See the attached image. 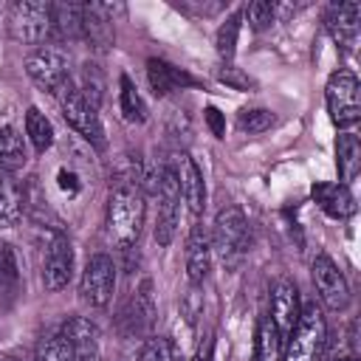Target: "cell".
<instances>
[{
  "label": "cell",
  "instance_id": "24",
  "mask_svg": "<svg viewBox=\"0 0 361 361\" xmlns=\"http://www.w3.org/2000/svg\"><path fill=\"white\" fill-rule=\"evenodd\" d=\"M25 135L34 144L37 152H45V149L54 147V135H56L54 124H51V118L39 107H28L25 110Z\"/></svg>",
  "mask_w": 361,
  "mask_h": 361
},
{
  "label": "cell",
  "instance_id": "37",
  "mask_svg": "<svg viewBox=\"0 0 361 361\" xmlns=\"http://www.w3.org/2000/svg\"><path fill=\"white\" fill-rule=\"evenodd\" d=\"M0 361H17L14 355H0Z\"/></svg>",
  "mask_w": 361,
  "mask_h": 361
},
{
  "label": "cell",
  "instance_id": "28",
  "mask_svg": "<svg viewBox=\"0 0 361 361\" xmlns=\"http://www.w3.org/2000/svg\"><path fill=\"white\" fill-rule=\"evenodd\" d=\"M20 285V271H17V257L8 243H0V296L17 293Z\"/></svg>",
  "mask_w": 361,
  "mask_h": 361
},
{
  "label": "cell",
  "instance_id": "20",
  "mask_svg": "<svg viewBox=\"0 0 361 361\" xmlns=\"http://www.w3.org/2000/svg\"><path fill=\"white\" fill-rule=\"evenodd\" d=\"M310 195H313L316 206L336 220H347L355 214V197H353L350 186H344V183H316Z\"/></svg>",
  "mask_w": 361,
  "mask_h": 361
},
{
  "label": "cell",
  "instance_id": "38",
  "mask_svg": "<svg viewBox=\"0 0 361 361\" xmlns=\"http://www.w3.org/2000/svg\"><path fill=\"white\" fill-rule=\"evenodd\" d=\"M333 361H355V358H353V355H350V358H333Z\"/></svg>",
  "mask_w": 361,
  "mask_h": 361
},
{
  "label": "cell",
  "instance_id": "13",
  "mask_svg": "<svg viewBox=\"0 0 361 361\" xmlns=\"http://www.w3.org/2000/svg\"><path fill=\"white\" fill-rule=\"evenodd\" d=\"M299 313H302V302H299V290H296V285H293L290 279H279V282H274V288H271V313H268V319H271L274 327L279 330L282 341H285L288 333L293 330Z\"/></svg>",
  "mask_w": 361,
  "mask_h": 361
},
{
  "label": "cell",
  "instance_id": "11",
  "mask_svg": "<svg viewBox=\"0 0 361 361\" xmlns=\"http://www.w3.org/2000/svg\"><path fill=\"white\" fill-rule=\"evenodd\" d=\"M310 276H313V288L322 299L324 307L330 310H344L350 305V285H347V276L341 274V268L327 257V254H319L313 262H310Z\"/></svg>",
  "mask_w": 361,
  "mask_h": 361
},
{
  "label": "cell",
  "instance_id": "31",
  "mask_svg": "<svg viewBox=\"0 0 361 361\" xmlns=\"http://www.w3.org/2000/svg\"><path fill=\"white\" fill-rule=\"evenodd\" d=\"M243 17L248 20V25L254 31H262V28H268L276 20V3H271V0H254V3H248L243 8Z\"/></svg>",
  "mask_w": 361,
  "mask_h": 361
},
{
  "label": "cell",
  "instance_id": "9",
  "mask_svg": "<svg viewBox=\"0 0 361 361\" xmlns=\"http://www.w3.org/2000/svg\"><path fill=\"white\" fill-rule=\"evenodd\" d=\"M152 322H155L152 282L144 279V282L133 290V296L121 305V310H118V316H116V327H118V333H121L124 338H141V336L149 333Z\"/></svg>",
  "mask_w": 361,
  "mask_h": 361
},
{
  "label": "cell",
  "instance_id": "12",
  "mask_svg": "<svg viewBox=\"0 0 361 361\" xmlns=\"http://www.w3.org/2000/svg\"><path fill=\"white\" fill-rule=\"evenodd\" d=\"M73 279V248L65 234H51L42 259V285L48 290H62Z\"/></svg>",
  "mask_w": 361,
  "mask_h": 361
},
{
  "label": "cell",
  "instance_id": "22",
  "mask_svg": "<svg viewBox=\"0 0 361 361\" xmlns=\"http://www.w3.org/2000/svg\"><path fill=\"white\" fill-rule=\"evenodd\" d=\"M23 203H25V195L17 186V180H11V172L0 169V228H11L20 223Z\"/></svg>",
  "mask_w": 361,
  "mask_h": 361
},
{
  "label": "cell",
  "instance_id": "21",
  "mask_svg": "<svg viewBox=\"0 0 361 361\" xmlns=\"http://www.w3.org/2000/svg\"><path fill=\"white\" fill-rule=\"evenodd\" d=\"M51 37L62 42L82 37V6L79 3H51Z\"/></svg>",
  "mask_w": 361,
  "mask_h": 361
},
{
  "label": "cell",
  "instance_id": "16",
  "mask_svg": "<svg viewBox=\"0 0 361 361\" xmlns=\"http://www.w3.org/2000/svg\"><path fill=\"white\" fill-rule=\"evenodd\" d=\"M172 166L178 172V189H180L183 203L189 206L192 214H200L203 206H206V180H203V172L197 169V164L186 152H178Z\"/></svg>",
  "mask_w": 361,
  "mask_h": 361
},
{
  "label": "cell",
  "instance_id": "8",
  "mask_svg": "<svg viewBox=\"0 0 361 361\" xmlns=\"http://www.w3.org/2000/svg\"><path fill=\"white\" fill-rule=\"evenodd\" d=\"M25 73L37 87L54 93L65 79H71V59L62 48L42 45L25 56Z\"/></svg>",
  "mask_w": 361,
  "mask_h": 361
},
{
  "label": "cell",
  "instance_id": "5",
  "mask_svg": "<svg viewBox=\"0 0 361 361\" xmlns=\"http://www.w3.org/2000/svg\"><path fill=\"white\" fill-rule=\"evenodd\" d=\"M327 113L330 121L338 130H350L361 118V96H358V79L353 71H336L324 85Z\"/></svg>",
  "mask_w": 361,
  "mask_h": 361
},
{
  "label": "cell",
  "instance_id": "30",
  "mask_svg": "<svg viewBox=\"0 0 361 361\" xmlns=\"http://www.w3.org/2000/svg\"><path fill=\"white\" fill-rule=\"evenodd\" d=\"M271 124H274V113L265 107H251V110H243L237 116V127L248 135H259V133L271 130Z\"/></svg>",
  "mask_w": 361,
  "mask_h": 361
},
{
  "label": "cell",
  "instance_id": "33",
  "mask_svg": "<svg viewBox=\"0 0 361 361\" xmlns=\"http://www.w3.org/2000/svg\"><path fill=\"white\" fill-rule=\"evenodd\" d=\"M34 361H73V353H71V347L62 341V336L56 333L54 338H48V341L39 347V353H37Z\"/></svg>",
  "mask_w": 361,
  "mask_h": 361
},
{
  "label": "cell",
  "instance_id": "26",
  "mask_svg": "<svg viewBox=\"0 0 361 361\" xmlns=\"http://www.w3.org/2000/svg\"><path fill=\"white\" fill-rule=\"evenodd\" d=\"M118 87H121V90H118V107H121V116H124L127 121H133V124L147 121V104H144L141 93L135 90V85H133V79H130L127 73H121Z\"/></svg>",
  "mask_w": 361,
  "mask_h": 361
},
{
  "label": "cell",
  "instance_id": "25",
  "mask_svg": "<svg viewBox=\"0 0 361 361\" xmlns=\"http://www.w3.org/2000/svg\"><path fill=\"white\" fill-rule=\"evenodd\" d=\"M25 164V147H23V135L14 127H0V169L14 172Z\"/></svg>",
  "mask_w": 361,
  "mask_h": 361
},
{
  "label": "cell",
  "instance_id": "2",
  "mask_svg": "<svg viewBox=\"0 0 361 361\" xmlns=\"http://www.w3.org/2000/svg\"><path fill=\"white\" fill-rule=\"evenodd\" d=\"M324 350H327V319L322 307L313 302L302 307L293 330L288 333L282 361H322Z\"/></svg>",
  "mask_w": 361,
  "mask_h": 361
},
{
  "label": "cell",
  "instance_id": "36",
  "mask_svg": "<svg viewBox=\"0 0 361 361\" xmlns=\"http://www.w3.org/2000/svg\"><path fill=\"white\" fill-rule=\"evenodd\" d=\"M212 353H214V338L206 336V338L200 341V347H197V353H195L192 361H212Z\"/></svg>",
  "mask_w": 361,
  "mask_h": 361
},
{
  "label": "cell",
  "instance_id": "1",
  "mask_svg": "<svg viewBox=\"0 0 361 361\" xmlns=\"http://www.w3.org/2000/svg\"><path fill=\"white\" fill-rule=\"evenodd\" d=\"M144 192L135 183H116L107 195V214H104V228L113 245L121 251L133 248L141 237L144 226Z\"/></svg>",
  "mask_w": 361,
  "mask_h": 361
},
{
  "label": "cell",
  "instance_id": "4",
  "mask_svg": "<svg viewBox=\"0 0 361 361\" xmlns=\"http://www.w3.org/2000/svg\"><path fill=\"white\" fill-rule=\"evenodd\" d=\"M212 257L217 254L220 262L237 265L248 251V220L240 206H226L217 212L212 226Z\"/></svg>",
  "mask_w": 361,
  "mask_h": 361
},
{
  "label": "cell",
  "instance_id": "6",
  "mask_svg": "<svg viewBox=\"0 0 361 361\" xmlns=\"http://www.w3.org/2000/svg\"><path fill=\"white\" fill-rule=\"evenodd\" d=\"M158 220H155V243L166 248L178 231L180 220V189H178V172L172 164H164L158 169Z\"/></svg>",
  "mask_w": 361,
  "mask_h": 361
},
{
  "label": "cell",
  "instance_id": "35",
  "mask_svg": "<svg viewBox=\"0 0 361 361\" xmlns=\"http://www.w3.org/2000/svg\"><path fill=\"white\" fill-rule=\"evenodd\" d=\"M56 180H59V189L68 192V195H76L79 192V183H76V175L68 172V169H59L56 172Z\"/></svg>",
  "mask_w": 361,
  "mask_h": 361
},
{
  "label": "cell",
  "instance_id": "19",
  "mask_svg": "<svg viewBox=\"0 0 361 361\" xmlns=\"http://www.w3.org/2000/svg\"><path fill=\"white\" fill-rule=\"evenodd\" d=\"M147 79H149V87L155 96H169L175 90H183V87H192L197 85L195 76H189L183 68H175L172 62L166 59H147Z\"/></svg>",
  "mask_w": 361,
  "mask_h": 361
},
{
  "label": "cell",
  "instance_id": "17",
  "mask_svg": "<svg viewBox=\"0 0 361 361\" xmlns=\"http://www.w3.org/2000/svg\"><path fill=\"white\" fill-rule=\"evenodd\" d=\"M62 341L71 347L73 358H99V327L85 316H71L62 330Z\"/></svg>",
  "mask_w": 361,
  "mask_h": 361
},
{
  "label": "cell",
  "instance_id": "29",
  "mask_svg": "<svg viewBox=\"0 0 361 361\" xmlns=\"http://www.w3.org/2000/svg\"><path fill=\"white\" fill-rule=\"evenodd\" d=\"M138 361H180V353L169 336H152L144 341Z\"/></svg>",
  "mask_w": 361,
  "mask_h": 361
},
{
  "label": "cell",
  "instance_id": "3",
  "mask_svg": "<svg viewBox=\"0 0 361 361\" xmlns=\"http://www.w3.org/2000/svg\"><path fill=\"white\" fill-rule=\"evenodd\" d=\"M54 96H56V104H59L65 121H68L87 144H93L96 149H104L107 138H104V127H102V118H99V107H93V104L82 96V90L76 87L73 76L65 79V82L54 90Z\"/></svg>",
  "mask_w": 361,
  "mask_h": 361
},
{
  "label": "cell",
  "instance_id": "15",
  "mask_svg": "<svg viewBox=\"0 0 361 361\" xmlns=\"http://www.w3.org/2000/svg\"><path fill=\"white\" fill-rule=\"evenodd\" d=\"M113 14H116V6H107V3H85L82 6V37L93 48L104 51L113 45V39H116Z\"/></svg>",
  "mask_w": 361,
  "mask_h": 361
},
{
  "label": "cell",
  "instance_id": "7",
  "mask_svg": "<svg viewBox=\"0 0 361 361\" xmlns=\"http://www.w3.org/2000/svg\"><path fill=\"white\" fill-rule=\"evenodd\" d=\"M8 31L23 45H39L51 39V3H11Z\"/></svg>",
  "mask_w": 361,
  "mask_h": 361
},
{
  "label": "cell",
  "instance_id": "23",
  "mask_svg": "<svg viewBox=\"0 0 361 361\" xmlns=\"http://www.w3.org/2000/svg\"><path fill=\"white\" fill-rule=\"evenodd\" d=\"M336 161H338V183H350L355 180L358 169H361V141L355 133H341L338 141H336Z\"/></svg>",
  "mask_w": 361,
  "mask_h": 361
},
{
  "label": "cell",
  "instance_id": "34",
  "mask_svg": "<svg viewBox=\"0 0 361 361\" xmlns=\"http://www.w3.org/2000/svg\"><path fill=\"white\" fill-rule=\"evenodd\" d=\"M206 124L214 133V138H223L226 135V124H223V116H220L217 107H206Z\"/></svg>",
  "mask_w": 361,
  "mask_h": 361
},
{
  "label": "cell",
  "instance_id": "10",
  "mask_svg": "<svg viewBox=\"0 0 361 361\" xmlns=\"http://www.w3.org/2000/svg\"><path fill=\"white\" fill-rule=\"evenodd\" d=\"M116 290V262L110 254H93L82 271L79 279V296L93 305V307H104L110 305Z\"/></svg>",
  "mask_w": 361,
  "mask_h": 361
},
{
  "label": "cell",
  "instance_id": "18",
  "mask_svg": "<svg viewBox=\"0 0 361 361\" xmlns=\"http://www.w3.org/2000/svg\"><path fill=\"white\" fill-rule=\"evenodd\" d=\"M212 271V243L203 226H192L186 237V276L192 285H203Z\"/></svg>",
  "mask_w": 361,
  "mask_h": 361
},
{
  "label": "cell",
  "instance_id": "27",
  "mask_svg": "<svg viewBox=\"0 0 361 361\" xmlns=\"http://www.w3.org/2000/svg\"><path fill=\"white\" fill-rule=\"evenodd\" d=\"M257 361H282V336L268 316L257 324Z\"/></svg>",
  "mask_w": 361,
  "mask_h": 361
},
{
  "label": "cell",
  "instance_id": "14",
  "mask_svg": "<svg viewBox=\"0 0 361 361\" xmlns=\"http://www.w3.org/2000/svg\"><path fill=\"white\" fill-rule=\"evenodd\" d=\"M358 17H361L358 3H333L327 8V17H324V25H327L333 42L350 54L358 45Z\"/></svg>",
  "mask_w": 361,
  "mask_h": 361
},
{
  "label": "cell",
  "instance_id": "32",
  "mask_svg": "<svg viewBox=\"0 0 361 361\" xmlns=\"http://www.w3.org/2000/svg\"><path fill=\"white\" fill-rule=\"evenodd\" d=\"M240 20H243V14H231V17L220 25V31H217V51H220V56H226V59L234 56L237 34H240Z\"/></svg>",
  "mask_w": 361,
  "mask_h": 361
},
{
  "label": "cell",
  "instance_id": "39",
  "mask_svg": "<svg viewBox=\"0 0 361 361\" xmlns=\"http://www.w3.org/2000/svg\"><path fill=\"white\" fill-rule=\"evenodd\" d=\"M73 361H99V358H73Z\"/></svg>",
  "mask_w": 361,
  "mask_h": 361
}]
</instances>
